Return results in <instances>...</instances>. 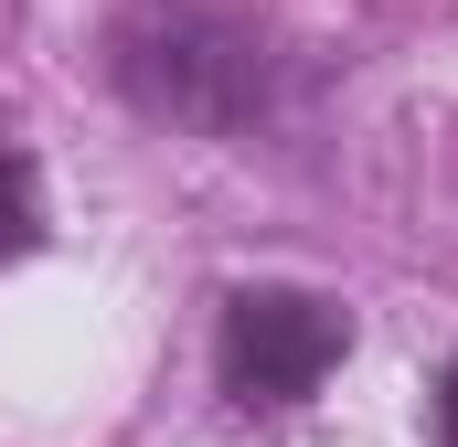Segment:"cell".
Wrapping results in <instances>:
<instances>
[{
	"label": "cell",
	"mask_w": 458,
	"mask_h": 447,
	"mask_svg": "<svg viewBox=\"0 0 458 447\" xmlns=\"http://www.w3.org/2000/svg\"><path fill=\"white\" fill-rule=\"evenodd\" d=\"M117 75H128V97L149 117L234 128L245 97H256V75H267V54H256L245 21L203 11V0H171V11H139V21L117 32Z\"/></svg>",
	"instance_id": "obj_1"
},
{
	"label": "cell",
	"mask_w": 458,
	"mask_h": 447,
	"mask_svg": "<svg viewBox=\"0 0 458 447\" xmlns=\"http://www.w3.org/2000/svg\"><path fill=\"white\" fill-rule=\"evenodd\" d=\"M352 351V320L310 288H234L225 299V394L234 405H310L320 373Z\"/></svg>",
	"instance_id": "obj_2"
},
{
	"label": "cell",
	"mask_w": 458,
	"mask_h": 447,
	"mask_svg": "<svg viewBox=\"0 0 458 447\" xmlns=\"http://www.w3.org/2000/svg\"><path fill=\"white\" fill-rule=\"evenodd\" d=\"M43 245V192H32V160L0 149V266H21Z\"/></svg>",
	"instance_id": "obj_3"
},
{
	"label": "cell",
	"mask_w": 458,
	"mask_h": 447,
	"mask_svg": "<svg viewBox=\"0 0 458 447\" xmlns=\"http://www.w3.org/2000/svg\"><path fill=\"white\" fill-rule=\"evenodd\" d=\"M437 447H458V362H448V384H437Z\"/></svg>",
	"instance_id": "obj_4"
}]
</instances>
